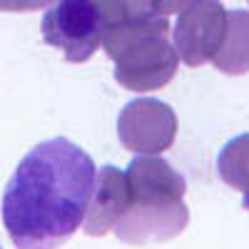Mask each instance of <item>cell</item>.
Returning a JSON list of instances; mask_svg holds the SVG:
<instances>
[{
    "mask_svg": "<svg viewBox=\"0 0 249 249\" xmlns=\"http://www.w3.org/2000/svg\"><path fill=\"white\" fill-rule=\"evenodd\" d=\"M0 249H3V247H0Z\"/></svg>",
    "mask_w": 249,
    "mask_h": 249,
    "instance_id": "obj_12",
    "label": "cell"
},
{
    "mask_svg": "<svg viewBox=\"0 0 249 249\" xmlns=\"http://www.w3.org/2000/svg\"><path fill=\"white\" fill-rule=\"evenodd\" d=\"M150 3L155 5L157 13H162V15H172V13H179L184 5H190L192 0H150Z\"/></svg>",
    "mask_w": 249,
    "mask_h": 249,
    "instance_id": "obj_11",
    "label": "cell"
},
{
    "mask_svg": "<svg viewBox=\"0 0 249 249\" xmlns=\"http://www.w3.org/2000/svg\"><path fill=\"white\" fill-rule=\"evenodd\" d=\"M227 30V10L219 0H192L177 13L172 43L179 60L190 68L212 62Z\"/></svg>",
    "mask_w": 249,
    "mask_h": 249,
    "instance_id": "obj_5",
    "label": "cell"
},
{
    "mask_svg": "<svg viewBox=\"0 0 249 249\" xmlns=\"http://www.w3.org/2000/svg\"><path fill=\"white\" fill-rule=\"evenodd\" d=\"M130 204V182L127 172L105 164L95 177V192L85 217V234L88 237H105L115 230L117 219L124 214Z\"/></svg>",
    "mask_w": 249,
    "mask_h": 249,
    "instance_id": "obj_7",
    "label": "cell"
},
{
    "mask_svg": "<svg viewBox=\"0 0 249 249\" xmlns=\"http://www.w3.org/2000/svg\"><path fill=\"white\" fill-rule=\"evenodd\" d=\"M97 167L65 137L35 144L3 195V224L18 249H60L88 217Z\"/></svg>",
    "mask_w": 249,
    "mask_h": 249,
    "instance_id": "obj_1",
    "label": "cell"
},
{
    "mask_svg": "<svg viewBox=\"0 0 249 249\" xmlns=\"http://www.w3.org/2000/svg\"><path fill=\"white\" fill-rule=\"evenodd\" d=\"M130 204L115 224V237L124 244H152L179 237L190 224L184 204L187 182L160 155H140L127 167Z\"/></svg>",
    "mask_w": 249,
    "mask_h": 249,
    "instance_id": "obj_2",
    "label": "cell"
},
{
    "mask_svg": "<svg viewBox=\"0 0 249 249\" xmlns=\"http://www.w3.org/2000/svg\"><path fill=\"white\" fill-rule=\"evenodd\" d=\"M212 65L224 75H247L249 72V13L247 10H227V30L224 40L212 57Z\"/></svg>",
    "mask_w": 249,
    "mask_h": 249,
    "instance_id": "obj_8",
    "label": "cell"
},
{
    "mask_svg": "<svg viewBox=\"0 0 249 249\" xmlns=\"http://www.w3.org/2000/svg\"><path fill=\"white\" fill-rule=\"evenodd\" d=\"M217 172L222 182L244 195V207L249 210V132L232 137L217 157Z\"/></svg>",
    "mask_w": 249,
    "mask_h": 249,
    "instance_id": "obj_9",
    "label": "cell"
},
{
    "mask_svg": "<svg viewBox=\"0 0 249 249\" xmlns=\"http://www.w3.org/2000/svg\"><path fill=\"white\" fill-rule=\"evenodd\" d=\"M102 48L115 62L117 85L132 92H155L177 75L179 55L167 15L147 13L102 30Z\"/></svg>",
    "mask_w": 249,
    "mask_h": 249,
    "instance_id": "obj_3",
    "label": "cell"
},
{
    "mask_svg": "<svg viewBox=\"0 0 249 249\" xmlns=\"http://www.w3.org/2000/svg\"><path fill=\"white\" fill-rule=\"evenodd\" d=\"M40 30L68 62H88L102 45L105 18L97 0H50Z\"/></svg>",
    "mask_w": 249,
    "mask_h": 249,
    "instance_id": "obj_4",
    "label": "cell"
},
{
    "mask_svg": "<svg viewBox=\"0 0 249 249\" xmlns=\"http://www.w3.org/2000/svg\"><path fill=\"white\" fill-rule=\"evenodd\" d=\"M117 137L130 152L160 155L175 144L177 115L167 102L157 97H137L120 110Z\"/></svg>",
    "mask_w": 249,
    "mask_h": 249,
    "instance_id": "obj_6",
    "label": "cell"
},
{
    "mask_svg": "<svg viewBox=\"0 0 249 249\" xmlns=\"http://www.w3.org/2000/svg\"><path fill=\"white\" fill-rule=\"evenodd\" d=\"M50 5V0H0L3 13H30V10H43Z\"/></svg>",
    "mask_w": 249,
    "mask_h": 249,
    "instance_id": "obj_10",
    "label": "cell"
}]
</instances>
